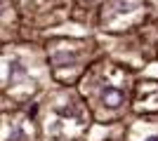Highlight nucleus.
Instances as JSON below:
<instances>
[{
  "instance_id": "f257e3e1",
  "label": "nucleus",
  "mask_w": 158,
  "mask_h": 141,
  "mask_svg": "<svg viewBox=\"0 0 158 141\" xmlns=\"http://www.w3.org/2000/svg\"><path fill=\"white\" fill-rule=\"evenodd\" d=\"M123 99H125V94L118 87H104L102 89V101H104L109 108H118L120 104H123Z\"/></svg>"
},
{
  "instance_id": "f03ea898",
  "label": "nucleus",
  "mask_w": 158,
  "mask_h": 141,
  "mask_svg": "<svg viewBox=\"0 0 158 141\" xmlns=\"http://www.w3.org/2000/svg\"><path fill=\"white\" fill-rule=\"evenodd\" d=\"M17 75L24 78V66H21V64H12V78H10V80H14Z\"/></svg>"
},
{
  "instance_id": "7ed1b4c3",
  "label": "nucleus",
  "mask_w": 158,
  "mask_h": 141,
  "mask_svg": "<svg viewBox=\"0 0 158 141\" xmlns=\"http://www.w3.org/2000/svg\"><path fill=\"white\" fill-rule=\"evenodd\" d=\"M146 141H158V136H151V139H146Z\"/></svg>"
}]
</instances>
